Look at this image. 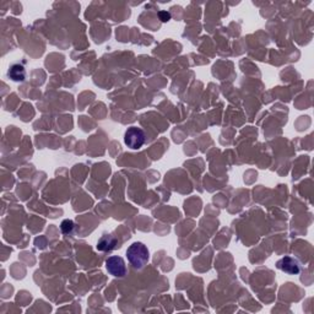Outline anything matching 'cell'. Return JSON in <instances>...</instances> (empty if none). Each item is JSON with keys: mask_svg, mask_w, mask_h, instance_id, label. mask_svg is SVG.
<instances>
[{"mask_svg": "<svg viewBox=\"0 0 314 314\" xmlns=\"http://www.w3.org/2000/svg\"><path fill=\"white\" fill-rule=\"evenodd\" d=\"M126 257L134 269H142L149 262V249L141 242H135L126 249Z\"/></svg>", "mask_w": 314, "mask_h": 314, "instance_id": "obj_1", "label": "cell"}, {"mask_svg": "<svg viewBox=\"0 0 314 314\" xmlns=\"http://www.w3.org/2000/svg\"><path fill=\"white\" fill-rule=\"evenodd\" d=\"M145 133L141 128L138 126H130L126 129L125 134H124V142L128 147L131 150H139L145 144Z\"/></svg>", "mask_w": 314, "mask_h": 314, "instance_id": "obj_2", "label": "cell"}, {"mask_svg": "<svg viewBox=\"0 0 314 314\" xmlns=\"http://www.w3.org/2000/svg\"><path fill=\"white\" fill-rule=\"evenodd\" d=\"M105 269L114 278H123L126 274V265L123 258L113 255L105 260Z\"/></svg>", "mask_w": 314, "mask_h": 314, "instance_id": "obj_3", "label": "cell"}, {"mask_svg": "<svg viewBox=\"0 0 314 314\" xmlns=\"http://www.w3.org/2000/svg\"><path fill=\"white\" fill-rule=\"evenodd\" d=\"M276 266L281 271L289 274V275H298L301 273L300 263L292 257H284L282 259L279 260Z\"/></svg>", "mask_w": 314, "mask_h": 314, "instance_id": "obj_4", "label": "cell"}, {"mask_svg": "<svg viewBox=\"0 0 314 314\" xmlns=\"http://www.w3.org/2000/svg\"><path fill=\"white\" fill-rule=\"evenodd\" d=\"M118 241L114 236H112V234H104L99 239V242H97L96 248L100 252H110V250L114 249Z\"/></svg>", "mask_w": 314, "mask_h": 314, "instance_id": "obj_5", "label": "cell"}, {"mask_svg": "<svg viewBox=\"0 0 314 314\" xmlns=\"http://www.w3.org/2000/svg\"><path fill=\"white\" fill-rule=\"evenodd\" d=\"M7 76L11 79L15 83H22L26 79V70L25 67L20 63H16V64H12L10 67L9 71H7Z\"/></svg>", "mask_w": 314, "mask_h": 314, "instance_id": "obj_6", "label": "cell"}, {"mask_svg": "<svg viewBox=\"0 0 314 314\" xmlns=\"http://www.w3.org/2000/svg\"><path fill=\"white\" fill-rule=\"evenodd\" d=\"M74 228H75V225H74V222L71 220H64L62 222V225H60V229H62L63 234H70L74 231Z\"/></svg>", "mask_w": 314, "mask_h": 314, "instance_id": "obj_7", "label": "cell"}, {"mask_svg": "<svg viewBox=\"0 0 314 314\" xmlns=\"http://www.w3.org/2000/svg\"><path fill=\"white\" fill-rule=\"evenodd\" d=\"M158 16H160V20L162 22H167V21L171 20V14L168 11H160L158 12Z\"/></svg>", "mask_w": 314, "mask_h": 314, "instance_id": "obj_8", "label": "cell"}]
</instances>
